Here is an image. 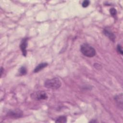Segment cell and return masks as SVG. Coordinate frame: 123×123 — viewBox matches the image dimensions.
I'll return each mask as SVG.
<instances>
[{
    "mask_svg": "<svg viewBox=\"0 0 123 123\" xmlns=\"http://www.w3.org/2000/svg\"><path fill=\"white\" fill-rule=\"evenodd\" d=\"M117 51L118 52V53H119L121 54V55H122V54H123L122 48V47H121L120 45H118L117 46Z\"/></svg>",
    "mask_w": 123,
    "mask_h": 123,
    "instance_id": "obj_13",
    "label": "cell"
},
{
    "mask_svg": "<svg viewBox=\"0 0 123 123\" xmlns=\"http://www.w3.org/2000/svg\"><path fill=\"white\" fill-rule=\"evenodd\" d=\"M3 68L1 67V68H0V76H1L2 74V73H3Z\"/></svg>",
    "mask_w": 123,
    "mask_h": 123,
    "instance_id": "obj_14",
    "label": "cell"
},
{
    "mask_svg": "<svg viewBox=\"0 0 123 123\" xmlns=\"http://www.w3.org/2000/svg\"><path fill=\"white\" fill-rule=\"evenodd\" d=\"M103 33H104L105 35L107 37H108L111 40H112V41H114L115 38V36L110 30H107V29H104L103 30Z\"/></svg>",
    "mask_w": 123,
    "mask_h": 123,
    "instance_id": "obj_7",
    "label": "cell"
},
{
    "mask_svg": "<svg viewBox=\"0 0 123 123\" xmlns=\"http://www.w3.org/2000/svg\"><path fill=\"white\" fill-rule=\"evenodd\" d=\"M80 51L83 55L88 57H92L96 53L95 49L87 44H84L81 45Z\"/></svg>",
    "mask_w": 123,
    "mask_h": 123,
    "instance_id": "obj_2",
    "label": "cell"
},
{
    "mask_svg": "<svg viewBox=\"0 0 123 123\" xmlns=\"http://www.w3.org/2000/svg\"><path fill=\"white\" fill-rule=\"evenodd\" d=\"M27 41H28L27 38H24L22 40L20 46V49L22 52L23 55L25 56L26 55V49L27 46Z\"/></svg>",
    "mask_w": 123,
    "mask_h": 123,
    "instance_id": "obj_5",
    "label": "cell"
},
{
    "mask_svg": "<svg viewBox=\"0 0 123 123\" xmlns=\"http://www.w3.org/2000/svg\"><path fill=\"white\" fill-rule=\"evenodd\" d=\"M7 115L12 118H19L22 116L23 112L20 110L16 109V110H13L10 111L8 112Z\"/></svg>",
    "mask_w": 123,
    "mask_h": 123,
    "instance_id": "obj_4",
    "label": "cell"
},
{
    "mask_svg": "<svg viewBox=\"0 0 123 123\" xmlns=\"http://www.w3.org/2000/svg\"><path fill=\"white\" fill-rule=\"evenodd\" d=\"M110 13L111 14L112 16H114L116 15V10L115 9H114V8H112L111 9H110Z\"/></svg>",
    "mask_w": 123,
    "mask_h": 123,
    "instance_id": "obj_11",
    "label": "cell"
},
{
    "mask_svg": "<svg viewBox=\"0 0 123 123\" xmlns=\"http://www.w3.org/2000/svg\"><path fill=\"white\" fill-rule=\"evenodd\" d=\"M61 85L62 83L60 80L57 77L47 80L44 83V86L46 87L51 89H58L61 87Z\"/></svg>",
    "mask_w": 123,
    "mask_h": 123,
    "instance_id": "obj_1",
    "label": "cell"
},
{
    "mask_svg": "<svg viewBox=\"0 0 123 123\" xmlns=\"http://www.w3.org/2000/svg\"><path fill=\"white\" fill-rule=\"evenodd\" d=\"M115 100L116 101L117 104L119 105V106L121 109L123 108V95L122 94H119L117 96H116L115 97Z\"/></svg>",
    "mask_w": 123,
    "mask_h": 123,
    "instance_id": "obj_6",
    "label": "cell"
},
{
    "mask_svg": "<svg viewBox=\"0 0 123 123\" xmlns=\"http://www.w3.org/2000/svg\"><path fill=\"white\" fill-rule=\"evenodd\" d=\"M89 1L88 0H84L83 3H82V6L84 7V8H86V7H87L89 4Z\"/></svg>",
    "mask_w": 123,
    "mask_h": 123,
    "instance_id": "obj_12",
    "label": "cell"
},
{
    "mask_svg": "<svg viewBox=\"0 0 123 123\" xmlns=\"http://www.w3.org/2000/svg\"><path fill=\"white\" fill-rule=\"evenodd\" d=\"M19 72H20V74H21V75H25L27 73V71H26V69L25 68V67H22L20 69V70H19Z\"/></svg>",
    "mask_w": 123,
    "mask_h": 123,
    "instance_id": "obj_10",
    "label": "cell"
},
{
    "mask_svg": "<svg viewBox=\"0 0 123 123\" xmlns=\"http://www.w3.org/2000/svg\"><path fill=\"white\" fill-rule=\"evenodd\" d=\"M47 65H48V63H46V62H43V63H40L35 68V69L34 70V73H37V72H39L40 71H41L43 68H44L45 67H46Z\"/></svg>",
    "mask_w": 123,
    "mask_h": 123,
    "instance_id": "obj_8",
    "label": "cell"
},
{
    "mask_svg": "<svg viewBox=\"0 0 123 123\" xmlns=\"http://www.w3.org/2000/svg\"><path fill=\"white\" fill-rule=\"evenodd\" d=\"M67 121V118L65 116H61L59 117L56 120V123H64Z\"/></svg>",
    "mask_w": 123,
    "mask_h": 123,
    "instance_id": "obj_9",
    "label": "cell"
},
{
    "mask_svg": "<svg viewBox=\"0 0 123 123\" xmlns=\"http://www.w3.org/2000/svg\"><path fill=\"white\" fill-rule=\"evenodd\" d=\"M31 97L32 98L37 100H44L48 98L47 94L43 91H39L34 92L31 94Z\"/></svg>",
    "mask_w": 123,
    "mask_h": 123,
    "instance_id": "obj_3",
    "label": "cell"
}]
</instances>
